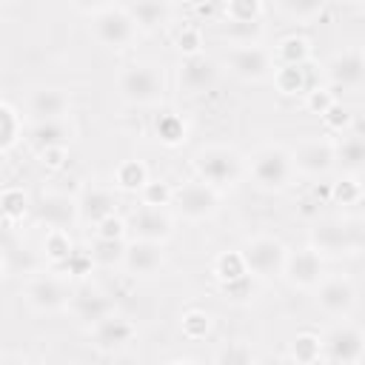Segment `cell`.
Returning a JSON list of instances; mask_svg holds the SVG:
<instances>
[{
    "instance_id": "obj_1",
    "label": "cell",
    "mask_w": 365,
    "mask_h": 365,
    "mask_svg": "<svg viewBox=\"0 0 365 365\" xmlns=\"http://www.w3.org/2000/svg\"><path fill=\"white\" fill-rule=\"evenodd\" d=\"M308 245L322 259L356 257L365 245V228L354 217H317L308 231Z\"/></svg>"
},
{
    "instance_id": "obj_2",
    "label": "cell",
    "mask_w": 365,
    "mask_h": 365,
    "mask_svg": "<svg viewBox=\"0 0 365 365\" xmlns=\"http://www.w3.org/2000/svg\"><path fill=\"white\" fill-rule=\"evenodd\" d=\"M245 174L251 177V182L265 191V194H279L285 191L297 171L291 163V148H285L282 143H268L259 145L248 160H245Z\"/></svg>"
},
{
    "instance_id": "obj_3",
    "label": "cell",
    "mask_w": 365,
    "mask_h": 365,
    "mask_svg": "<svg viewBox=\"0 0 365 365\" xmlns=\"http://www.w3.org/2000/svg\"><path fill=\"white\" fill-rule=\"evenodd\" d=\"M191 168L202 182L225 191L245 177V157L231 145H200L191 154Z\"/></svg>"
},
{
    "instance_id": "obj_4",
    "label": "cell",
    "mask_w": 365,
    "mask_h": 365,
    "mask_svg": "<svg viewBox=\"0 0 365 365\" xmlns=\"http://www.w3.org/2000/svg\"><path fill=\"white\" fill-rule=\"evenodd\" d=\"M117 94L134 108L160 106L165 97V74L154 63H128L117 74Z\"/></svg>"
},
{
    "instance_id": "obj_5",
    "label": "cell",
    "mask_w": 365,
    "mask_h": 365,
    "mask_svg": "<svg viewBox=\"0 0 365 365\" xmlns=\"http://www.w3.org/2000/svg\"><path fill=\"white\" fill-rule=\"evenodd\" d=\"M242 262L248 268V274L254 279L271 282L282 277V265L288 257V245L277 237V234H254L245 240V245L240 248Z\"/></svg>"
},
{
    "instance_id": "obj_6",
    "label": "cell",
    "mask_w": 365,
    "mask_h": 365,
    "mask_svg": "<svg viewBox=\"0 0 365 365\" xmlns=\"http://www.w3.org/2000/svg\"><path fill=\"white\" fill-rule=\"evenodd\" d=\"M222 202V191L202 182L200 177L185 180L174 188L171 194V208L185 220V222H208L217 217Z\"/></svg>"
},
{
    "instance_id": "obj_7",
    "label": "cell",
    "mask_w": 365,
    "mask_h": 365,
    "mask_svg": "<svg viewBox=\"0 0 365 365\" xmlns=\"http://www.w3.org/2000/svg\"><path fill=\"white\" fill-rule=\"evenodd\" d=\"M322 359L334 365H359L365 359V334L356 322L336 319L322 336Z\"/></svg>"
},
{
    "instance_id": "obj_8",
    "label": "cell",
    "mask_w": 365,
    "mask_h": 365,
    "mask_svg": "<svg viewBox=\"0 0 365 365\" xmlns=\"http://www.w3.org/2000/svg\"><path fill=\"white\" fill-rule=\"evenodd\" d=\"M68 299H71L68 279L60 277L57 271L31 277L26 282V288H23V302L34 314H60V311H68Z\"/></svg>"
},
{
    "instance_id": "obj_9",
    "label": "cell",
    "mask_w": 365,
    "mask_h": 365,
    "mask_svg": "<svg viewBox=\"0 0 365 365\" xmlns=\"http://www.w3.org/2000/svg\"><path fill=\"white\" fill-rule=\"evenodd\" d=\"M356 285L345 274H325L314 285V302L317 308L331 319H345L356 308Z\"/></svg>"
},
{
    "instance_id": "obj_10",
    "label": "cell",
    "mask_w": 365,
    "mask_h": 365,
    "mask_svg": "<svg viewBox=\"0 0 365 365\" xmlns=\"http://www.w3.org/2000/svg\"><path fill=\"white\" fill-rule=\"evenodd\" d=\"M91 37L108 51H123L137 40V26L125 9L108 6L91 17Z\"/></svg>"
},
{
    "instance_id": "obj_11",
    "label": "cell",
    "mask_w": 365,
    "mask_h": 365,
    "mask_svg": "<svg viewBox=\"0 0 365 365\" xmlns=\"http://www.w3.org/2000/svg\"><path fill=\"white\" fill-rule=\"evenodd\" d=\"M228 71L242 83H265L274 71V54L259 43H237L225 57Z\"/></svg>"
},
{
    "instance_id": "obj_12",
    "label": "cell",
    "mask_w": 365,
    "mask_h": 365,
    "mask_svg": "<svg viewBox=\"0 0 365 365\" xmlns=\"http://www.w3.org/2000/svg\"><path fill=\"white\" fill-rule=\"evenodd\" d=\"M125 228H128L131 240H145V242L165 245L174 237V217L168 214V208H154V205L140 202L125 217Z\"/></svg>"
},
{
    "instance_id": "obj_13",
    "label": "cell",
    "mask_w": 365,
    "mask_h": 365,
    "mask_svg": "<svg viewBox=\"0 0 365 365\" xmlns=\"http://www.w3.org/2000/svg\"><path fill=\"white\" fill-rule=\"evenodd\" d=\"M325 80L334 91H354L359 94L365 86V57L359 46H348L336 51L325 63Z\"/></svg>"
},
{
    "instance_id": "obj_14",
    "label": "cell",
    "mask_w": 365,
    "mask_h": 365,
    "mask_svg": "<svg viewBox=\"0 0 365 365\" xmlns=\"http://www.w3.org/2000/svg\"><path fill=\"white\" fill-rule=\"evenodd\" d=\"M294 171L305 180H325L334 171V140L331 137H314L299 143L291 151Z\"/></svg>"
},
{
    "instance_id": "obj_15",
    "label": "cell",
    "mask_w": 365,
    "mask_h": 365,
    "mask_svg": "<svg viewBox=\"0 0 365 365\" xmlns=\"http://www.w3.org/2000/svg\"><path fill=\"white\" fill-rule=\"evenodd\" d=\"M217 80H220V63H217L214 57H208L205 51L180 60L177 86H180L182 94H188V97L208 94V91L217 86Z\"/></svg>"
},
{
    "instance_id": "obj_16",
    "label": "cell",
    "mask_w": 365,
    "mask_h": 365,
    "mask_svg": "<svg viewBox=\"0 0 365 365\" xmlns=\"http://www.w3.org/2000/svg\"><path fill=\"white\" fill-rule=\"evenodd\" d=\"M88 336H91V348L94 351H100V354H120V351H125L134 342L137 328L123 314L111 311L108 317H103L100 322H94L88 328Z\"/></svg>"
},
{
    "instance_id": "obj_17",
    "label": "cell",
    "mask_w": 365,
    "mask_h": 365,
    "mask_svg": "<svg viewBox=\"0 0 365 365\" xmlns=\"http://www.w3.org/2000/svg\"><path fill=\"white\" fill-rule=\"evenodd\" d=\"M325 277V259L308 245L299 251H288L282 265V279L294 291H314V285Z\"/></svg>"
},
{
    "instance_id": "obj_18",
    "label": "cell",
    "mask_w": 365,
    "mask_h": 365,
    "mask_svg": "<svg viewBox=\"0 0 365 365\" xmlns=\"http://www.w3.org/2000/svg\"><path fill=\"white\" fill-rule=\"evenodd\" d=\"M68 311L77 319V325H83L88 331L94 322H100L103 317H108L114 311V297L97 285H80L71 291Z\"/></svg>"
},
{
    "instance_id": "obj_19",
    "label": "cell",
    "mask_w": 365,
    "mask_h": 365,
    "mask_svg": "<svg viewBox=\"0 0 365 365\" xmlns=\"http://www.w3.org/2000/svg\"><path fill=\"white\" fill-rule=\"evenodd\" d=\"M31 217L40 228H71L77 220V200L60 191L40 194L37 202H31Z\"/></svg>"
},
{
    "instance_id": "obj_20",
    "label": "cell",
    "mask_w": 365,
    "mask_h": 365,
    "mask_svg": "<svg viewBox=\"0 0 365 365\" xmlns=\"http://www.w3.org/2000/svg\"><path fill=\"white\" fill-rule=\"evenodd\" d=\"M163 265H165L163 245L145 242V240H131L125 245V257H123V268L120 271H125L134 279H148V277L160 274Z\"/></svg>"
},
{
    "instance_id": "obj_21",
    "label": "cell",
    "mask_w": 365,
    "mask_h": 365,
    "mask_svg": "<svg viewBox=\"0 0 365 365\" xmlns=\"http://www.w3.org/2000/svg\"><path fill=\"white\" fill-rule=\"evenodd\" d=\"M71 94L66 88H57V86H43V88H34L29 94V103H26V111L31 117V123L37 120H60V117H68L71 114Z\"/></svg>"
},
{
    "instance_id": "obj_22",
    "label": "cell",
    "mask_w": 365,
    "mask_h": 365,
    "mask_svg": "<svg viewBox=\"0 0 365 365\" xmlns=\"http://www.w3.org/2000/svg\"><path fill=\"white\" fill-rule=\"evenodd\" d=\"M74 200H77V220L86 225H94L117 211V194L114 188L106 185H86Z\"/></svg>"
},
{
    "instance_id": "obj_23",
    "label": "cell",
    "mask_w": 365,
    "mask_h": 365,
    "mask_svg": "<svg viewBox=\"0 0 365 365\" xmlns=\"http://www.w3.org/2000/svg\"><path fill=\"white\" fill-rule=\"evenodd\" d=\"M334 168H339L342 174L362 177V171H365V140L356 128H351V131H345L334 140Z\"/></svg>"
},
{
    "instance_id": "obj_24",
    "label": "cell",
    "mask_w": 365,
    "mask_h": 365,
    "mask_svg": "<svg viewBox=\"0 0 365 365\" xmlns=\"http://www.w3.org/2000/svg\"><path fill=\"white\" fill-rule=\"evenodd\" d=\"M125 11L131 14L137 31H157L171 20V0H128Z\"/></svg>"
},
{
    "instance_id": "obj_25",
    "label": "cell",
    "mask_w": 365,
    "mask_h": 365,
    "mask_svg": "<svg viewBox=\"0 0 365 365\" xmlns=\"http://www.w3.org/2000/svg\"><path fill=\"white\" fill-rule=\"evenodd\" d=\"M71 137H74V128H71L68 117H60V120H37L29 128V145L34 151L51 148V145H68Z\"/></svg>"
},
{
    "instance_id": "obj_26",
    "label": "cell",
    "mask_w": 365,
    "mask_h": 365,
    "mask_svg": "<svg viewBox=\"0 0 365 365\" xmlns=\"http://www.w3.org/2000/svg\"><path fill=\"white\" fill-rule=\"evenodd\" d=\"M268 80L274 83V91L279 97H302L311 86L308 68L305 66H288V63H277Z\"/></svg>"
},
{
    "instance_id": "obj_27",
    "label": "cell",
    "mask_w": 365,
    "mask_h": 365,
    "mask_svg": "<svg viewBox=\"0 0 365 365\" xmlns=\"http://www.w3.org/2000/svg\"><path fill=\"white\" fill-rule=\"evenodd\" d=\"M274 63H288V66H308L311 63V57H314V46H311V40L305 37V34H297V31H291V34H285V37H279L277 40V46H274Z\"/></svg>"
},
{
    "instance_id": "obj_28",
    "label": "cell",
    "mask_w": 365,
    "mask_h": 365,
    "mask_svg": "<svg viewBox=\"0 0 365 365\" xmlns=\"http://www.w3.org/2000/svg\"><path fill=\"white\" fill-rule=\"evenodd\" d=\"M154 137L165 148H180L188 140V123L177 111H160L154 117Z\"/></svg>"
},
{
    "instance_id": "obj_29",
    "label": "cell",
    "mask_w": 365,
    "mask_h": 365,
    "mask_svg": "<svg viewBox=\"0 0 365 365\" xmlns=\"http://www.w3.org/2000/svg\"><path fill=\"white\" fill-rule=\"evenodd\" d=\"M125 245H128V240H97L94 237V242L88 245V254H91L94 268H106V271L123 268Z\"/></svg>"
},
{
    "instance_id": "obj_30",
    "label": "cell",
    "mask_w": 365,
    "mask_h": 365,
    "mask_svg": "<svg viewBox=\"0 0 365 365\" xmlns=\"http://www.w3.org/2000/svg\"><path fill=\"white\" fill-rule=\"evenodd\" d=\"M148 165L143 160H123L117 168H114V188L117 191H125V194H137L145 180H148Z\"/></svg>"
},
{
    "instance_id": "obj_31",
    "label": "cell",
    "mask_w": 365,
    "mask_h": 365,
    "mask_svg": "<svg viewBox=\"0 0 365 365\" xmlns=\"http://www.w3.org/2000/svg\"><path fill=\"white\" fill-rule=\"evenodd\" d=\"M288 359L297 365H314L322 359V339L317 331H302L288 345Z\"/></svg>"
},
{
    "instance_id": "obj_32",
    "label": "cell",
    "mask_w": 365,
    "mask_h": 365,
    "mask_svg": "<svg viewBox=\"0 0 365 365\" xmlns=\"http://www.w3.org/2000/svg\"><path fill=\"white\" fill-rule=\"evenodd\" d=\"M180 331H182V336L191 339V342H200V339L211 336V331H214V317H211V311L197 308V305H194V308H185L182 317H180Z\"/></svg>"
},
{
    "instance_id": "obj_33",
    "label": "cell",
    "mask_w": 365,
    "mask_h": 365,
    "mask_svg": "<svg viewBox=\"0 0 365 365\" xmlns=\"http://www.w3.org/2000/svg\"><path fill=\"white\" fill-rule=\"evenodd\" d=\"M26 214H31V200L23 188L17 185H9V188H0V220L6 222H20Z\"/></svg>"
},
{
    "instance_id": "obj_34",
    "label": "cell",
    "mask_w": 365,
    "mask_h": 365,
    "mask_svg": "<svg viewBox=\"0 0 365 365\" xmlns=\"http://www.w3.org/2000/svg\"><path fill=\"white\" fill-rule=\"evenodd\" d=\"M328 0H279L282 14L297 23V26H311L314 20H319L325 14Z\"/></svg>"
},
{
    "instance_id": "obj_35",
    "label": "cell",
    "mask_w": 365,
    "mask_h": 365,
    "mask_svg": "<svg viewBox=\"0 0 365 365\" xmlns=\"http://www.w3.org/2000/svg\"><path fill=\"white\" fill-rule=\"evenodd\" d=\"M74 240L68 234V228H48L43 237V257L51 262V268H57L63 259H68V254L74 251Z\"/></svg>"
},
{
    "instance_id": "obj_36",
    "label": "cell",
    "mask_w": 365,
    "mask_h": 365,
    "mask_svg": "<svg viewBox=\"0 0 365 365\" xmlns=\"http://www.w3.org/2000/svg\"><path fill=\"white\" fill-rule=\"evenodd\" d=\"M211 274H214L217 285H228V282L245 277L248 268H245L240 251H220V254L214 257V262H211Z\"/></svg>"
},
{
    "instance_id": "obj_37",
    "label": "cell",
    "mask_w": 365,
    "mask_h": 365,
    "mask_svg": "<svg viewBox=\"0 0 365 365\" xmlns=\"http://www.w3.org/2000/svg\"><path fill=\"white\" fill-rule=\"evenodd\" d=\"M23 137V120L14 106L0 100V154H9Z\"/></svg>"
},
{
    "instance_id": "obj_38",
    "label": "cell",
    "mask_w": 365,
    "mask_h": 365,
    "mask_svg": "<svg viewBox=\"0 0 365 365\" xmlns=\"http://www.w3.org/2000/svg\"><path fill=\"white\" fill-rule=\"evenodd\" d=\"M328 200L342 208H354L362 202V182L354 174H342L336 182L328 185Z\"/></svg>"
},
{
    "instance_id": "obj_39",
    "label": "cell",
    "mask_w": 365,
    "mask_h": 365,
    "mask_svg": "<svg viewBox=\"0 0 365 365\" xmlns=\"http://www.w3.org/2000/svg\"><path fill=\"white\" fill-rule=\"evenodd\" d=\"M174 48L180 57H194L205 51V34L197 23H185L174 31Z\"/></svg>"
},
{
    "instance_id": "obj_40",
    "label": "cell",
    "mask_w": 365,
    "mask_h": 365,
    "mask_svg": "<svg viewBox=\"0 0 365 365\" xmlns=\"http://www.w3.org/2000/svg\"><path fill=\"white\" fill-rule=\"evenodd\" d=\"M262 11H265L262 0H225L222 6L225 23H259Z\"/></svg>"
},
{
    "instance_id": "obj_41",
    "label": "cell",
    "mask_w": 365,
    "mask_h": 365,
    "mask_svg": "<svg viewBox=\"0 0 365 365\" xmlns=\"http://www.w3.org/2000/svg\"><path fill=\"white\" fill-rule=\"evenodd\" d=\"M322 123H325V128H328V134H334V137H339V134H345V131H351L354 128V120H356V114H354V108L351 106H345L339 97L331 103V108L319 117Z\"/></svg>"
},
{
    "instance_id": "obj_42",
    "label": "cell",
    "mask_w": 365,
    "mask_h": 365,
    "mask_svg": "<svg viewBox=\"0 0 365 365\" xmlns=\"http://www.w3.org/2000/svg\"><path fill=\"white\" fill-rule=\"evenodd\" d=\"M54 271H57L60 277H66V279H83V277H88V274L94 271V262H91L88 248H74V251L68 254V259H63Z\"/></svg>"
},
{
    "instance_id": "obj_43",
    "label": "cell",
    "mask_w": 365,
    "mask_h": 365,
    "mask_svg": "<svg viewBox=\"0 0 365 365\" xmlns=\"http://www.w3.org/2000/svg\"><path fill=\"white\" fill-rule=\"evenodd\" d=\"M336 100V91L325 83V86H308V91L302 94V106H305V111L308 114H317V117H322L328 108H331V103Z\"/></svg>"
},
{
    "instance_id": "obj_44",
    "label": "cell",
    "mask_w": 365,
    "mask_h": 365,
    "mask_svg": "<svg viewBox=\"0 0 365 365\" xmlns=\"http://www.w3.org/2000/svg\"><path fill=\"white\" fill-rule=\"evenodd\" d=\"M140 194V202L143 205H154V208H168L171 205V194L174 188L165 182V180H145V185L137 191Z\"/></svg>"
},
{
    "instance_id": "obj_45",
    "label": "cell",
    "mask_w": 365,
    "mask_h": 365,
    "mask_svg": "<svg viewBox=\"0 0 365 365\" xmlns=\"http://www.w3.org/2000/svg\"><path fill=\"white\" fill-rule=\"evenodd\" d=\"M94 228V237L97 240H128V228H125V220L114 211L108 217H103L100 222L91 225Z\"/></svg>"
},
{
    "instance_id": "obj_46",
    "label": "cell",
    "mask_w": 365,
    "mask_h": 365,
    "mask_svg": "<svg viewBox=\"0 0 365 365\" xmlns=\"http://www.w3.org/2000/svg\"><path fill=\"white\" fill-rule=\"evenodd\" d=\"M214 362H225V365H248L254 362V351L248 342H228L222 351L214 354Z\"/></svg>"
},
{
    "instance_id": "obj_47",
    "label": "cell",
    "mask_w": 365,
    "mask_h": 365,
    "mask_svg": "<svg viewBox=\"0 0 365 365\" xmlns=\"http://www.w3.org/2000/svg\"><path fill=\"white\" fill-rule=\"evenodd\" d=\"M34 157H37V163H40L43 168H48V171H60V168L68 165V145L40 148V151H34Z\"/></svg>"
},
{
    "instance_id": "obj_48",
    "label": "cell",
    "mask_w": 365,
    "mask_h": 365,
    "mask_svg": "<svg viewBox=\"0 0 365 365\" xmlns=\"http://www.w3.org/2000/svg\"><path fill=\"white\" fill-rule=\"evenodd\" d=\"M220 291H222L225 299H231V302H248V299L254 297V277L245 274V277H240V279H234V282H228V285H220Z\"/></svg>"
},
{
    "instance_id": "obj_49",
    "label": "cell",
    "mask_w": 365,
    "mask_h": 365,
    "mask_svg": "<svg viewBox=\"0 0 365 365\" xmlns=\"http://www.w3.org/2000/svg\"><path fill=\"white\" fill-rule=\"evenodd\" d=\"M80 14H88V17H94L97 11H103V9H108V6H114V0H68Z\"/></svg>"
},
{
    "instance_id": "obj_50",
    "label": "cell",
    "mask_w": 365,
    "mask_h": 365,
    "mask_svg": "<svg viewBox=\"0 0 365 365\" xmlns=\"http://www.w3.org/2000/svg\"><path fill=\"white\" fill-rule=\"evenodd\" d=\"M336 3H348V6H359L362 0H336Z\"/></svg>"
},
{
    "instance_id": "obj_51",
    "label": "cell",
    "mask_w": 365,
    "mask_h": 365,
    "mask_svg": "<svg viewBox=\"0 0 365 365\" xmlns=\"http://www.w3.org/2000/svg\"><path fill=\"white\" fill-rule=\"evenodd\" d=\"M0 274H3V257H0Z\"/></svg>"
}]
</instances>
